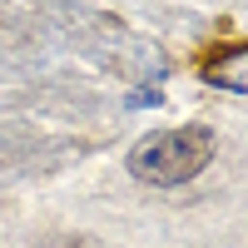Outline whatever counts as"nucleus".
Segmentation results:
<instances>
[{
	"label": "nucleus",
	"mask_w": 248,
	"mask_h": 248,
	"mask_svg": "<svg viewBox=\"0 0 248 248\" xmlns=\"http://www.w3.org/2000/svg\"><path fill=\"white\" fill-rule=\"evenodd\" d=\"M209 159H214V134L203 124H184V129H159L149 139H139L129 149V174L169 189V184L194 179Z\"/></svg>",
	"instance_id": "f257e3e1"
},
{
	"label": "nucleus",
	"mask_w": 248,
	"mask_h": 248,
	"mask_svg": "<svg viewBox=\"0 0 248 248\" xmlns=\"http://www.w3.org/2000/svg\"><path fill=\"white\" fill-rule=\"evenodd\" d=\"M203 85L214 90H229V94H248V45H218L203 55Z\"/></svg>",
	"instance_id": "f03ea898"
}]
</instances>
